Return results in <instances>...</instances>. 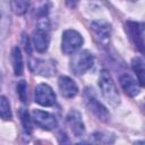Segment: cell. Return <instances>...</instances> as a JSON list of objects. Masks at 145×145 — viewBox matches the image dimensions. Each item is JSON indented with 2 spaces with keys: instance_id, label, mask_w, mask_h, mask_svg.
<instances>
[{
  "instance_id": "cell-1",
  "label": "cell",
  "mask_w": 145,
  "mask_h": 145,
  "mask_svg": "<svg viewBox=\"0 0 145 145\" xmlns=\"http://www.w3.org/2000/svg\"><path fill=\"white\" fill-rule=\"evenodd\" d=\"M99 86L101 89V93L103 97L111 104V105H118L120 102V96L118 93V88L110 75V72L105 69H103L100 72L99 77Z\"/></svg>"
},
{
  "instance_id": "cell-2",
  "label": "cell",
  "mask_w": 145,
  "mask_h": 145,
  "mask_svg": "<svg viewBox=\"0 0 145 145\" xmlns=\"http://www.w3.org/2000/svg\"><path fill=\"white\" fill-rule=\"evenodd\" d=\"M32 41L34 49L37 52L43 53L48 50L50 44V28H49V20L46 17L40 18L39 25L33 33Z\"/></svg>"
},
{
  "instance_id": "cell-3",
  "label": "cell",
  "mask_w": 145,
  "mask_h": 145,
  "mask_svg": "<svg viewBox=\"0 0 145 145\" xmlns=\"http://www.w3.org/2000/svg\"><path fill=\"white\" fill-rule=\"evenodd\" d=\"M93 63H94L93 54L87 50H83L74 54L70 61V68L76 75H83L88 69L92 68Z\"/></svg>"
},
{
  "instance_id": "cell-4",
  "label": "cell",
  "mask_w": 145,
  "mask_h": 145,
  "mask_svg": "<svg viewBox=\"0 0 145 145\" xmlns=\"http://www.w3.org/2000/svg\"><path fill=\"white\" fill-rule=\"evenodd\" d=\"M83 36L75 29H67L62 33L61 50L65 54L75 53L83 44Z\"/></svg>"
},
{
  "instance_id": "cell-5",
  "label": "cell",
  "mask_w": 145,
  "mask_h": 145,
  "mask_svg": "<svg viewBox=\"0 0 145 145\" xmlns=\"http://www.w3.org/2000/svg\"><path fill=\"white\" fill-rule=\"evenodd\" d=\"M35 102L42 106H51L56 103V94L48 84H39L35 87Z\"/></svg>"
},
{
  "instance_id": "cell-6",
  "label": "cell",
  "mask_w": 145,
  "mask_h": 145,
  "mask_svg": "<svg viewBox=\"0 0 145 145\" xmlns=\"http://www.w3.org/2000/svg\"><path fill=\"white\" fill-rule=\"evenodd\" d=\"M32 118H33L34 122L40 128H42L44 130H52L58 125L56 117L53 114H51L50 112H46L43 110H39V109L33 110Z\"/></svg>"
},
{
  "instance_id": "cell-7",
  "label": "cell",
  "mask_w": 145,
  "mask_h": 145,
  "mask_svg": "<svg viewBox=\"0 0 145 145\" xmlns=\"http://www.w3.org/2000/svg\"><path fill=\"white\" fill-rule=\"evenodd\" d=\"M10 0H0V41L6 39L10 28Z\"/></svg>"
},
{
  "instance_id": "cell-8",
  "label": "cell",
  "mask_w": 145,
  "mask_h": 145,
  "mask_svg": "<svg viewBox=\"0 0 145 145\" xmlns=\"http://www.w3.org/2000/svg\"><path fill=\"white\" fill-rule=\"evenodd\" d=\"M86 104L88 109L102 121H108L110 119V113L106 110V108L96 100L95 96L91 95L89 92H86Z\"/></svg>"
},
{
  "instance_id": "cell-9",
  "label": "cell",
  "mask_w": 145,
  "mask_h": 145,
  "mask_svg": "<svg viewBox=\"0 0 145 145\" xmlns=\"http://www.w3.org/2000/svg\"><path fill=\"white\" fill-rule=\"evenodd\" d=\"M127 29L133 42L136 44V46L139 49L140 52H144V24L136 22H128Z\"/></svg>"
},
{
  "instance_id": "cell-10",
  "label": "cell",
  "mask_w": 145,
  "mask_h": 145,
  "mask_svg": "<svg viewBox=\"0 0 145 145\" xmlns=\"http://www.w3.org/2000/svg\"><path fill=\"white\" fill-rule=\"evenodd\" d=\"M58 86L61 95L66 99H71L78 93L76 83L68 76H60L58 79Z\"/></svg>"
},
{
  "instance_id": "cell-11",
  "label": "cell",
  "mask_w": 145,
  "mask_h": 145,
  "mask_svg": "<svg viewBox=\"0 0 145 145\" xmlns=\"http://www.w3.org/2000/svg\"><path fill=\"white\" fill-rule=\"evenodd\" d=\"M67 123L70 127L72 134L76 137H82L85 134V127H84V122L82 120V116L78 111H70L67 116Z\"/></svg>"
},
{
  "instance_id": "cell-12",
  "label": "cell",
  "mask_w": 145,
  "mask_h": 145,
  "mask_svg": "<svg viewBox=\"0 0 145 145\" xmlns=\"http://www.w3.org/2000/svg\"><path fill=\"white\" fill-rule=\"evenodd\" d=\"M34 62L35 63H31V68L35 74H39L42 76H51L56 70L54 62L51 60L35 59Z\"/></svg>"
},
{
  "instance_id": "cell-13",
  "label": "cell",
  "mask_w": 145,
  "mask_h": 145,
  "mask_svg": "<svg viewBox=\"0 0 145 145\" xmlns=\"http://www.w3.org/2000/svg\"><path fill=\"white\" fill-rule=\"evenodd\" d=\"M120 85L122 87V89L126 92V94H128L129 96H136L139 94L140 92V85L129 75L125 74L120 77Z\"/></svg>"
},
{
  "instance_id": "cell-14",
  "label": "cell",
  "mask_w": 145,
  "mask_h": 145,
  "mask_svg": "<svg viewBox=\"0 0 145 145\" xmlns=\"http://www.w3.org/2000/svg\"><path fill=\"white\" fill-rule=\"evenodd\" d=\"M91 27L93 29V32L97 35V37L101 41L108 40L110 37L111 34V25L103 19H99V20H94L91 24Z\"/></svg>"
},
{
  "instance_id": "cell-15",
  "label": "cell",
  "mask_w": 145,
  "mask_h": 145,
  "mask_svg": "<svg viewBox=\"0 0 145 145\" xmlns=\"http://www.w3.org/2000/svg\"><path fill=\"white\" fill-rule=\"evenodd\" d=\"M11 61H12V67L15 75L20 76L24 71V62H23V56L20 52V49L18 46H15L11 52Z\"/></svg>"
},
{
  "instance_id": "cell-16",
  "label": "cell",
  "mask_w": 145,
  "mask_h": 145,
  "mask_svg": "<svg viewBox=\"0 0 145 145\" xmlns=\"http://www.w3.org/2000/svg\"><path fill=\"white\" fill-rule=\"evenodd\" d=\"M131 68L135 71L137 78H138L139 85L140 86H144V83H145V77H144L145 70H144V62H143V60L139 57L134 58L133 61H131Z\"/></svg>"
},
{
  "instance_id": "cell-17",
  "label": "cell",
  "mask_w": 145,
  "mask_h": 145,
  "mask_svg": "<svg viewBox=\"0 0 145 145\" xmlns=\"http://www.w3.org/2000/svg\"><path fill=\"white\" fill-rule=\"evenodd\" d=\"M31 0H10V9L15 15L22 16L27 12Z\"/></svg>"
},
{
  "instance_id": "cell-18",
  "label": "cell",
  "mask_w": 145,
  "mask_h": 145,
  "mask_svg": "<svg viewBox=\"0 0 145 145\" xmlns=\"http://www.w3.org/2000/svg\"><path fill=\"white\" fill-rule=\"evenodd\" d=\"M12 117L9 101L6 96H0V118L3 120H10Z\"/></svg>"
},
{
  "instance_id": "cell-19",
  "label": "cell",
  "mask_w": 145,
  "mask_h": 145,
  "mask_svg": "<svg viewBox=\"0 0 145 145\" xmlns=\"http://www.w3.org/2000/svg\"><path fill=\"white\" fill-rule=\"evenodd\" d=\"M18 114H19L22 125L24 127V130L27 134H31L32 133V118L29 117L28 111L26 109H24V108H20L19 111H18Z\"/></svg>"
},
{
  "instance_id": "cell-20",
  "label": "cell",
  "mask_w": 145,
  "mask_h": 145,
  "mask_svg": "<svg viewBox=\"0 0 145 145\" xmlns=\"http://www.w3.org/2000/svg\"><path fill=\"white\" fill-rule=\"evenodd\" d=\"M92 142L94 143H101V144H110L114 142V136H109L104 133H94L92 135Z\"/></svg>"
},
{
  "instance_id": "cell-21",
  "label": "cell",
  "mask_w": 145,
  "mask_h": 145,
  "mask_svg": "<svg viewBox=\"0 0 145 145\" xmlns=\"http://www.w3.org/2000/svg\"><path fill=\"white\" fill-rule=\"evenodd\" d=\"M27 85L25 83V80H20L17 84V94L19 96V99L22 100V102H26L27 101Z\"/></svg>"
},
{
  "instance_id": "cell-22",
  "label": "cell",
  "mask_w": 145,
  "mask_h": 145,
  "mask_svg": "<svg viewBox=\"0 0 145 145\" xmlns=\"http://www.w3.org/2000/svg\"><path fill=\"white\" fill-rule=\"evenodd\" d=\"M23 42H24V48H25L26 52H28V54H31V45H29V40H28V37H27V36H24Z\"/></svg>"
},
{
  "instance_id": "cell-23",
  "label": "cell",
  "mask_w": 145,
  "mask_h": 145,
  "mask_svg": "<svg viewBox=\"0 0 145 145\" xmlns=\"http://www.w3.org/2000/svg\"><path fill=\"white\" fill-rule=\"evenodd\" d=\"M79 0H66V5L69 7V8H75L77 6Z\"/></svg>"
},
{
  "instance_id": "cell-24",
  "label": "cell",
  "mask_w": 145,
  "mask_h": 145,
  "mask_svg": "<svg viewBox=\"0 0 145 145\" xmlns=\"http://www.w3.org/2000/svg\"><path fill=\"white\" fill-rule=\"evenodd\" d=\"M1 84H2V74L0 71V89H1Z\"/></svg>"
},
{
  "instance_id": "cell-25",
  "label": "cell",
  "mask_w": 145,
  "mask_h": 145,
  "mask_svg": "<svg viewBox=\"0 0 145 145\" xmlns=\"http://www.w3.org/2000/svg\"><path fill=\"white\" fill-rule=\"evenodd\" d=\"M131 1H134V0H131Z\"/></svg>"
}]
</instances>
